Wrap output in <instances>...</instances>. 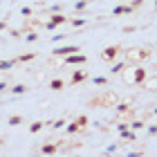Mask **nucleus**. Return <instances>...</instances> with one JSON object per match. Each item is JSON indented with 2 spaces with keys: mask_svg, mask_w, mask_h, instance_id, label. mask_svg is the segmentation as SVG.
I'll list each match as a JSON object with an SVG mask.
<instances>
[{
  "mask_svg": "<svg viewBox=\"0 0 157 157\" xmlns=\"http://www.w3.org/2000/svg\"><path fill=\"white\" fill-rule=\"evenodd\" d=\"M124 59L128 61V65H137V63L153 59V49L151 47H128L124 52Z\"/></svg>",
  "mask_w": 157,
  "mask_h": 157,
  "instance_id": "obj_1",
  "label": "nucleus"
},
{
  "mask_svg": "<svg viewBox=\"0 0 157 157\" xmlns=\"http://www.w3.org/2000/svg\"><path fill=\"white\" fill-rule=\"evenodd\" d=\"M117 94L115 92H103V94H99L97 99H90V108H110V105H117Z\"/></svg>",
  "mask_w": 157,
  "mask_h": 157,
  "instance_id": "obj_2",
  "label": "nucleus"
},
{
  "mask_svg": "<svg viewBox=\"0 0 157 157\" xmlns=\"http://www.w3.org/2000/svg\"><path fill=\"white\" fill-rule=\"evenodd\" d=\"M146 78H148V72H146V67L141 65V63L132 65V85H144Z\"/></svg>",
  "mask_w": 157,
  "mask_h": 157,
  "instance_id": "obj_3",
  "label": "nucleus"
},
{
  "mask_svg": "<svg viewBox=\"0 0 157 157\" xmlns=\"http://www.w3.org/2000/svg\"><path fill=\"white\" fill-rule=\"evenodd\" d=\"M121 49H124V47L117 45V43H115V45H108V47H105L103 52H101V59H103V61H108V63H112V61H117V59H119Z\"/></svg>",
  "mask_w": 157,
  "mask_h": 157,
  "instance_id": "obj_4",
  "label": "nucleus"
},
{
  "mask_svg": "<svg viewBox=\"0 0 157 157\" xmlns=\"http://www.w3.org/2000/svg\"><path fill=\"white\" fill-rule=\"evenodd\" d=\"M85 63H88V56L81 54V52H74V54L63 56V65H85Z\"/></svg>",
  "mask_w": 157,
  "mask_h": 157,
  "instance_id": "obj_5",
  "label": "nucleus"
},
{
  "mask_svg": "<svg viewBox=\"0 0 157 157\" xmlns=\"http://www.w3.org/2000/svg\"><path fill=\"white\" fill-rule=\"evenodd\" d=\"M74 52H81V47H78V45H63V47H56V49H52V54L56 56V59H63V56L74 54Z\"/></svg>",
  "mask_w": 157,
  "mask_h": 157,
  "instance_id": "obj_6",
  "label": "nucleus"
},
{
  "mask_svg": "<svg viewBox=\"0 0 157 157\" xmlns=\"http://www.w3.org/2000/svg\"><path fill=\"white\" fill-rule=\"evenodd\" d=\"M83 81H88V72H85V70H72L70 85H81Z\"/></svg>",
  "mask_w": 157,
  "mask_h": 157,
  "instance_id": "obj_7",
  "label": "nucleus"
},
{
  "mask_svg": "<svg viewBox=\"0 0 157 157\" xmlns=\"http://www.w3.org/2000/svg\"><path fill=\"white\" fill-rule=\"evenodd\" d=\"M115 110H117V115H130L132 117V103H128V101H117L115 105Z\"/></svg>",
  "mask_w": 157,
  "mask_h": 157,
  "instance_id": "obj_8",
  "label": "nucleus"
},
{
  "mask_svg": "<svg viewBox=\"0 0 157 157\" xmlns=\"http://www.w3.org/2000/svg\"><path fill=\"white\" fill-rule=\"evenodd\" d=\"M126 65H128V61H126V59H121V61H112V67H110V72H112V74H121Z\"/></svg>",
  "mask_w": 157,
  "mask_h": 157,
  "instance_id": "obj_9",
  "label": "nucleus"
},
{
  "mask_svg": "<svg viewBox=\"0 0 157 157\" xmlns=\"http://www.w3.org/2000/svg\"><path fill=\"white\" fill-rule=\"evenodd\" d=\"M49 20H52L54 25H65V23H70V18H67V16H63L61 11H54V13H52V18H49Z\"/></svg>",
  "mask_w": 157,
  "mask_h": 157,
  "instance_id": "obj_10",
  "label": "nucleus"
},
{
  "mask_svg": "<svg viewBox=\"0 0 157 157\" xmlns=\"http://www.w3.org/2000/svg\"><path fill=\"white\" fill-rule=\"evenodd\" d=\"M59 148H61V144H43L40 153L43 155H54V153H59Z\"/></svg>",
  "mask_w": 157,
  "mask_h": 157,
  "instance_id": "obj_11",
  "label": "nucleus"
},
{
  "mask_svg": "<svg viewBox=\"0 0 157 157\" xmlns=\"http://www.w3.org/2000/svg\"><path fill=\"white\" fill-rule=\"evenodd\" d=\"M49 90H54V92L65 90V81H63V78H52V81H49Z\"/></svg>",
  "mask_w": 157,
  "mask_h": 157,
  "instance_id": "obj_12",
  "label": "nucleus"
},
{
  "mask_svg": "<svg viewBox=\"0 0 157 157\" xmlns=\"http://www.w3.org/2000/svg\"><path fill=\"white\" fill-rule=\"evenodd\" d=\"M124 13H132V7L130 5H119L112 9V16H124Z\"/></svg>",
  "mask_w": 157,
  "mask_h": 157,
  "instance_id": "obj_13",
  "label": "nucleus"
},
{
  "mask_svg": "<svg viewBox=\"0 0 157 157\" xmlns=\"http://www.w3.org/2000/svg\"><path fill=\"white\" fill-rule=\"evenodd\" d=\"M45 126H47V121H32V124H29V132L36 135V132H40Z\"/></svg>",
  "mask_w": 157,
  "mask_h": 157,
  "instance_id": "obj_14",
  "label": "nucleus"
},
{
  "mask_svg": "<svg viewBox=\"0 0 157 157\" xmlns=\"http://www.w3.org/2000/svg\"><path fill=\"white\" fill-rule=\"evenodd\" d=\"M34 59H36V52H27V54H20L18 59H16V63H29Z\"/></svg>",
  "mask_w": 157,
  "mask_h": 157,
  "instance_id": "obj_15",
  "label": "nucleus"
},
{
  "mask_svg": "<svg viewBox=\"0 0 157 157\" xmlns=\"http://www.w3.org/2000/svg\"><path fill=\"white\" fill-rule=\"evenodd\" d=\"M20 124H23V117H20V115H11L9 119H7V126H11V128H16Z\"/></svg>",
  "mask_w": 157,
  "mask_h": 157,
  "instance_id": "obj_16",
  "label": "nucleus"
},
{
  "mask_svg": "<svg viewBox=\"0 0 157 157\" xmlns=\"http://www.w3.org/2000/svg\"><path fill=\"white\" fill-rule=\"evenodd\" d=\"M74 121L78 124V128H81V130H85V128H88V124H90L85 115H76V117H74Z\"/></svg>",
  "mask_w": 157,
  "mask_h": 157,
  "instance_id": "obj_17",
  "label": "nucleus"
},
{
  "mask_svg": "<svg viewBox=\"0 0 157 157\" xmlns=\"http://www.w3.org/2000/svg\"><path fill=\"white\" fill-rule=\"evenodd\" d=\"M65 132L67 135H76V132H81V128H78V124L72 119V121H70V126H65Z\"/></svg>",
  "mask_w": 157,
  "mask_h": 157,
  "instance_id": "obj_18",
  "label": "nucleus"
},
{
  "mask_svg": "<svg viewBox=\"0 0 157 157\" xmlns=\"http://www.w3.org/2000/svg\"><path fill=\"white\" fill-rule=\"evenodd\" d=\"M121 139H126V141H137V135H135V130H124V132H121Z\"/></svg>",
  "mask_w": 157,
  "mask_h": 157,
  "instance_id": "obj_19",
  "label": "nucleus"
},
{
  "mask_svg": "<svg viewBox=\"0 0 157 157\" xmlns=\"http://www.w3.org/2000/svg\"><path fill=\"white\" fill-rule=\"evenodd\" d=\"M27 92V85L25 83H18V85H13L11 88V94H25Z\"/></svg>",
  "mask_w": 157,
  "mask_h": 157,
  "instance_id": "obj_20",
  "label": "nucleus"
},
{
  "mask_svg": "<svg viewBox=\"0 0 157 157\" xmlns=\"http://www.w3.org/2000/svg\"><path fill=\"white\" fill-rule=\"evenodd\" d=\"M144 126H146V124H144L141 119H130V128H132V130H141Z\"/></svg>",
  "mask_w": 157,
  "mask_h": 157,
  "instance_id": "obj_21",
  "label": "nucleus"
},
{
  "mask_svg": "<svg viewBox=\"0 0 157 157\" xmlns=\"http://www.w3.org/2000/svg\"><path fill=\"white\" fill-rule=\"evenodd\" d=\"M146 88H148V90H153V92L157 90V76H151V78H146Z\"/></svg>",
  "mask_w": 157,
  "mask_h": 157,
  "instance_id": "obj_22",
  "label": "nucleus"
},
{
  "mask_svg": "<svg viewBox=\"0 0 157 157\" xmlns=\"http://www.w3.org/2000/svg\"><path fill=\"white\" fill-rule=\"evenodd\" d=\"M13 65H16V61H0V70H5V72H7V70H11Z\"/></svg>",
  "mask_w": 157,
  "mask_h": 157,
  "instance_id": "obj_23",
  "label": "nucleus"
},
{
  "mask_svg": "<svg viewBox=\"0 0 157 157\" xmlns=\"http://www.w3.org/2000/svg\"><path fill=\"white\" fill-rule=\"evenodd\" d=\"M70 25H72V27H83L85 18H70Z\"/></svg>",
  "mask_w": 157,
  "mask_h": 157,
  "instance_id": "obj_24",
  "label": "nucleus"
},
{
  "mask_svg": "<svg viewBox=\"0 0 157 157\" xmlns=\"http://www.w3.org/2000/svg\"><path fill=\"white\" fill-rule=\"evenodd\" d=\"M34 40H38V34L32 29V32H27V36H25V43H34Z\"/></svg>",
  "mask_w": 157,
  "mask_h": 157,
  "instance_id": "obj_25",
  "label": "nucleus"
},
{
  "mask_svg": "<svg viewBox=\"0 0 157 157\" xmlns=\"http://www.w3.org/2000/svg\"><path fill=\"white\" fill-rule=\"evenodd\" d=\"M92 83H94V85H108V78H105V76H94Z\"/></svg>",
  "mask_w": 157,
  "mask_h": 157,
  "instance_id": "obj_26",
  "label": "nucleus"
},
{
  "mask_svg": "<svg viewBox=\"0 0 157 157\" xmlns=\"http://www.w3.org/2000/svg\"><path fill=\"white\" fill-rule=\"evenodd\" d=\"M65 124H67V121H65V119L61 117V119H56V121H52V128H65Z\"/></svg>",
  "mask_w": 157,
  "mask_h": 157,
  "instance_id": "obj_27",
  "label": "nucleus"
},
{
  "mask_svg": "<svg viewBox=\"0 0 157 157\" xmlns=\"http://www.w3.org/2000/svg\"><path fill=\"white\" fill-rule=\"evenodd\" d=\"M88 2H90V0H78V2L74 5V9H76V11H81V9H85V7H88Z\"/></svg>",
  "mask_w": 157,
  "mask_h": 157,
  "instance_id": "obj_28",
  "label": "nucleus"
},
{
  "mask_svg": "<svg viewBox=\"0 0 157 157\" xmlns=\"http://www.w3.org/2000/svg\"><path fill=\"white\" fill-rule=\"evenodd\" d=\"M128 126H130V121H119V124H117V130L124 132V130H128Z\"/></svg>",
  "mask_w": 157,
  "mask_h": 157,
  "instance_id": "obj_29",
  "label": "nucleus"
},
{
  "mask_svg": "<svg viewBox=\"0 0 157 157\" xmlns=\"http://www.w3.org/2000/svg\"><path fill=\"white\" fill-rule=\"evenodd\" d=\"M20 16L29 18V16H32V7H23V9H20Z\"/></svg>",
  "mask_w": 157,
  "mask_h": 157,
  "instance_id": "obj_30",
  "label": "nucleus"
},
{
  "mask_svg": "<svg viewBox=\"0 0 157 157\" xmlns=\"http://www.w3.org/2000/svg\"><path fill=\"white\" fill-rule=\"evenodd\" d=\"M65 36H67V34H54V36H52V43H59V40H63Z\"/></svg>",
  "mask_w": 157,
  "mask_h": 157,
  "instance_id": "obj_31",
  "label": "nucleus"
},
{
  "mask_svg": "<svg viewBox=\"0 0 157 157\" xmlns=\"http://www.w3.org/2000/svg\"><path fill=\"white\" fill-rule=\"evenodd\" d=\"M56 27H59V25H54V23H52V20H47V23H45V29H49V32H54V29H56Z\"/></svg>",
  "mask_w": 157,
  "mask_h": 157,
  "instance_id": "obj_32",
  "label": "nucleus"
},
{
  "mask_svg": "<svg viewBox=\"0 0 157 157\" xmlns=\"http://www.w3.org/2000/svg\"><path fill=\"white\" fill-rule=\"evenodd\" d=\"M141 5H144V0H132L130 7H132V9H137V7H141Z\"/></svg>",
  "mask_w": 157,
  "mask_h": 157,
  "instance_id": "obj_33",
  "label": "nucleus"
},
{
  "mask_svg": "<svg viewBox=\"0 0 157 157\" xmlns=\"http://www.w3.org/2000/svg\"><path fill=\"white\" fill-rule=\"evenodd\" d=\"M105 153H117V144H112V146H108V148H105Z\"/></svg>",
  "mask_w": 157,
  "mask_h": 157,
  "instance_id": "obj_34",
  "label": "nucleus"
},
{
  "mask_svg": "<svg viewBox=\"0 0 157 157\" xmlns=\"http://www.w3.org/2000/svg\"><path fill=\"white\" fill-rule=\"evenodd\" d=\"M148 135H157V126H148Z\"/></svg>",
  "mask_w": 157,
  "mask_h": 157,
  "instance_id": "obj_35",
  "label": "nucleus"
},
{
  "mask_svg": "<svg viewBox=\"0 0 157 157\" xmlns=\"http://www.w3.org/2000/svg\"><path fill=\"white\" fill-rule=\"evenodd\" d=\"M2 29H7V20H0V32Z\"/></svg>",
  "mask_w": 157,
  "mask_h": 157,
  "instance_id": "obj_36",
  "label": "nucleus"
},
{
  "mask_svg": "<svg viewBox=\"0 0 157 157\" xmlns=\"http://www.w3.org/2000/svg\"><path fill=\"white\" fill-rule=\"evenodd\" d=\"M7 88H9V85H7V83H5V81H2V83H0V92H5V90H7Z\"/></svg>",
  "mask_w": 157,
  "mask_h": 157,
  "instance_id": "obj_37",
  "label": "nucleus"
},
{
  "mask_svg": "<svg viewBox=\"0 0 157 157\" xmlns=\"http://www.w3.org/2000/svg\"><path fill=\"white\" fill-rule=\"evenodd\" d=\"M153 115H155V117H157V108H155V110H153Z\"/></svg>",
  "mask_w": 157,
  "mask_h": 157,
  "instance_id": "obj_38",
  "label": "nucleus"
},
{
  "mask_svg": "<svg viewBox=\"0 0 157 157\" xmlns=\"http://www.w3.org/2000/svg\"><path fill=\"white\" fill-rule=\"evenodd\" d=\"M155 9H157V0H155Z\"/></svg>",
  "mask_w": 157,
  "mask_h": 157,
  "instance_id": "obj_39",
  "label": "nucleus"
}]
</instances>
